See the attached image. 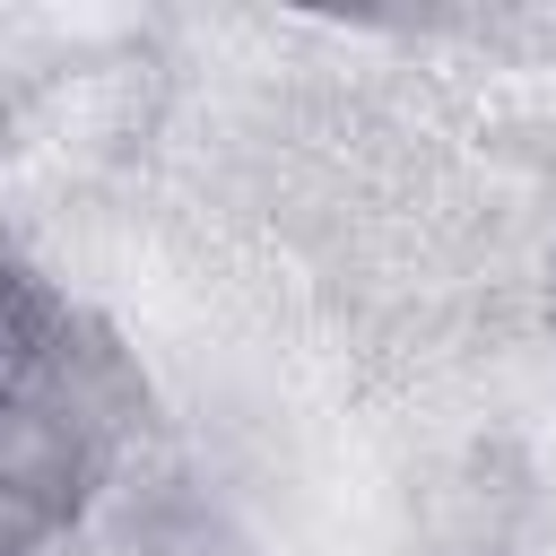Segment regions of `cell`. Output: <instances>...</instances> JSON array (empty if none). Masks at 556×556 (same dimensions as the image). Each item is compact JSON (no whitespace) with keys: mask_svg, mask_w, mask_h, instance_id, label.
I'll use <instances>...</instances> for the list:
<instances>
[{"mask_svg":"<svg viewBox=\"0 0 556 556\" xmlns=\"http://www.w3.org/2000/svg\"><path fill=\"white\" fill-rule=\"evenodd\" d=\"M52 339H61V313H52V295L0 252V417L35 391V374L52 365Z\"/></svg>","mask_w":556,"mask_h":556,"instance_id":"6da1fadb","label":"cell"}]
</instances>
